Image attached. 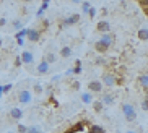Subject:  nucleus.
Segmentation results:
<instances>
[{
	"label": "nucleus",
	"instance_id": "35",
	"mask_svg": "<svg viewBox=\"0 0 148 133\" xmlns=\"http://www.w3.org/2000/svg\"><path fill=\"white\" fill-rule=\"evenodd\" d=\"M3 89H5V93H10V89H12V85H5Z\"/></svg>",
	"mask_w": 148,
	"mask_h": 133
},
{
	"label": "nucleus",
	"instance_id": "18",
	"mask_svg": "<svg viewBox=\"0 0 148 133\" xmlns=\"http://www.w3.org/2000/svg\"><path fill=\"white\" fill-rule=\"evenodd\" d=\"M70 55H72V47H70V46H64V47L60 49V57L69 59Z\"/></svg>",
	"mask_w": 148,
	"mask_h": 133
},
{
	"label": "nucleus",
	"instance_id": "34",
	"mask_svg": "<svg viewBox=\"0 0 148 133\" xmlns=\"http://www.w3.org/2000/svg\"><path fill=\"white\" fill-rule=\"evenodd\" d=\"M42 15H44V10H42V8H39L38 12H36V16H39V18H41Z\"/></svg>",
	"mask_w": 148,
	"mask_h": 133
},
{
	"label": "nucleus",
	"instance_id": "13",
	"mask_svg": "<svg viewBox=\"0 0 148 133\" xmlns=\"http://www.w3.org/2000/svg\"><path fill=\"white\" fill-rule=\"evenodd\" d=\"M83 130H85V123L83 122H77V123H73L67 130V133H78V132H83Z\"/></svg>",
	"mask_w": 148,
	"mask_h": 133
},
{
	"label": "nucleus",
	"instance_id": "22",
	"mask_svg": "<svg viewBox=\"0 0 148 133\" xmlns=\"http://www.w3.org/2000/svg\"><path fill=\"white\" fill-rule=\"evenodd\" d=\"M82 60H77L75 62V67H73V75H80L82 73Z\"/></svg>",
	"mask_w": 148,
	"mask_h": 133
},
{
	"label": "nucleus",
	"instance_id": "28",
	"mask_svg": "<svg viewBox=\"0 0 148 133\" xmlns=\"http://www.w3.org/2000/svg\"><path fill=\"white\" fill-rule=\"evenodd\" d=\"M142 110L148 112V99H147V98H145L143 101H142Z\"/></svg>",
	"mask_w": 148,
	"mask_h": 133
},
{
	"label": "nucleus",
	"instance_id": "36",
	"mask_svg": "<svg viewBox=\"0 0 148 133\" xmlns=\"http://www.w3.org/2000/svg\"><path fill=\"white\" fill-rule=\"evenodd\" d=\"M47 26H49V21H47V20H44V21H42V31L46 29V28H47Z\"/></svg>",
	"mask_w": 148,
	"mask_h": 133
},
{
	"label": "nucleus",
	"instance_id": "26",
	"mask_svg": "<svg viewBox=\"0 0 148 133\" xmlns=\"http://www.w3.org/2000/svg\"><path fill=\"white\" fill-rule=\"evenodd\" d=\"M28 33H29V29H25V28H23V29H20L15 36H16V39H18V38H25V36L28 38Z\"/></svg>",
	"mask_w": 148,
	"mask_h": 133
},
{
	"label": "nucleus",
	"instance_id": "31",
	"mask_svg": "<svg viewBox=\"0 0 148 133\" xmlns=\"http://www.w3.org/2000/svg\"><path fill=\"white\" fill-rule=\"evenodd\" d=\"M21 65H23L21 57H16V59H15V67H21Z\"/></svg>",
	"mask_w": 148,
	"mask_h": 133
},
{
	"label": "nucleus",
	"instance_id": "1",
	"mask_svg": "<svg viewBox=\"0 0 148 133\" xmlns=\"http://www.w3.org/2000/svg\"><path fill=\"white\" fill-rule=\"evenodd\" d=\"M122 114H124V117H125V120H129V122L137 120V112H135L134 106L129 104V102L122 104Z\"/></svg>",
	"mask_w": 148,
	"mask_h": 133
},
{
	"label": "nucleus",
	"instance_id": "42",
	"mask_svg": "<svg viewBox=\"0 0 148 133\" xmlns=\"http://www.w3.org/2000/svg\"><path fill=\"white\" fill-rule=\"evenodd\" d=\"M23 2H26V3H29V2H33V0H23Z\"/></svg>",
	"mask_w": 148,
	"mask_h": 133
},
{
	"label": "nucleus",
	"instance_id": "37",
	"mask_svg": "<svg viewBox=\"0 0 148 133\" xmlns=\"http://www.w3.org/2000/svg\"><path fill=\"white\" fill-rule=\"evenodd\" d=\"M3 25H7V20L5 18H0V26H3Z\"/></svg>",
	"mask_w": 148,
	"mask_h": 133
},
{
	"label": "nucleus",
	"instance_id": "10",
	"mask_svg": "<svg viewBox=\"0 0 148 133\" xmlns=\"http://www.w3.org/2000/svg\"><path fill=\"white\" fill-rule=\"evenodd\" d=\"M23 115H25V114H23V110L20 107H12V110H10V117H12L13 120H16V122L21 120Z\"/></svg>",
	"mask_w": 148,
	"mask_h": 133
},
{
	"label": "nucleus",
	"instance_id": "40",
	"mask_svg": "<svg viewBox=\"0 0 148 133\" xmlns=\"http://www.w3.org/2000/svg\"><path fill=\"white\" fill-rule=\"evenodd\" d=\"M143 91H145V98L148 99V88H143Z\"/></svg>",
	"mask_w": 148,
	"mask_h": 133
},
{
	"label": "nucleus",
	"instance_id": "12",
	"mask_svg": "<svg viewBox=\"0 0 148 133\" xmlns=\"http://www.w3.org/2000/svg\"><path fill=\"white\" fill-rule=\"evenodd\" d=\"M101 101H103V104H104V106H112L114 101H116V98H114L112 93H104V94H103V98H101Z\"/></svg>",
	"mask_w": 148,
	"mask_h": 133
},
{
	"label": "nucleus",
	"instance_id": "3",
	"mask_svg": "<svg viewBox=\"0 0 148 133\" xmlns=\"http://www.w3.org/2000/svg\"><path fill=\"white\" fill-rule=\"evenodd\" d=\"M103 88H104V85H103V81H99V80H93V81L88 83L90 93H103Z\"/></svg>",
	"mask_w": 148,
	"mask_h": 133
},
{
	"label": "nucleus",
	"instance_id": "9",
	"mask_svg": "<svg viewBox=\"0 0 148 133\" xmlns=\"http://www.w3.org/2000/svg\"><path fill=\"white\" fill-rule=\"evenodd\" d=\"M49 67H51V63H49L47 60H42L38 63V67H36V72L39 73V75H46V73L49 72Z\"/></svg>",
	"mask_w": 148,
	"mask_h": 133
},
{
	"label": "nucleus",
	"instance_id": "24",
	"mask_svg": "<svg viewBox=\"0 0 148 133\" xmlns=\"http://www.w3.org/2000/svg\"><path fill=\"white\" fill-rule=\"evenodd\" d=\"M28 133H42V130L38 125H31V127H28Z\"/></svg>",
	"mask_w": 148,
	"mask_h": 133
},
{
	"label": "nucleus",
	"instance_id": "6",
	"mask_svg": "<svg viewBox=\"0 0 148 133\" xmlns=\"http://www.w3.org/2000/svg\"><path fill=\"white\" fill-rule=\"evenodd\" d=\"M96 31H98V33H101V34L111 33V25H109V21H106V20L98 21V25H96Z\"/></svg>",
	"mask_w": 148,
	"mask_h": 133
},
{
	"label": "nucleus",
	"instance_id": "20",
	"mask_svg": "<svg viewBox=\"0 0 148 133\" xmlns=\"http://www.w3.org/2000/svg\"><path fill=\"white\" fill-rule=\"evenodd\" d=\"M101 41H104V42H108L109 46H112V42H114V34H111V33L101 34Z\"/></svg>",
	"mask_w": 148,
	"mask_h": 133
},
{
	"label": "nucleus",
	"instance_id": "32",
	"mask_svg": "<svg viewBox=\"0 0 148 133\" xmlns=\"http://www.w3.org/2000/svg\"><path fill=\"white\" fill-rule=\"evenodd\" d=\"M72 89H80V81H75L73 80V83H72Z\"/></svg>",
	"mask_w": 148,
	"mask_h": 133
},
{
	"label": "nucleus",
	"instance_id": "38",
	"mask_svg": "<svg viewBox=\"0 0 148 133\" xmlns=\"http://www.w3.org/2000/svg\"><path fill=\"white\" fill-rule=\"evenodd\" d=\"M72 3H83V0H70Z\"/></svg>",
	"mask_w": 148,
	"mask_h": 133
},
{
	"label": "nucleus",
	"instance_id": "29",
	"mask_svg": "<svg viewBox=\"0 0 148 133\" xmlns=\"http://www.w3.org/2000/svg\"><path fill=\"white\" fill-rule=\"evenodd\" d=\"M88 16L91 18V20L96 16V8H95V7H91V8H90V12H88Z\"/></svg>",
	"mask_w": 148,
	"mask_h": 133
},
{
	"label": "nucleus",
	"instance_id": "45",
	"mask_svg": "<svg viewBox=\"0 0 148 133\" xmlns=\"http://www.w3.org/2000/svg\"><path fill=\"white\" fill-rule=\"evenodd\" d=\"M10 133H12V132H10Z\"/></svg>",
	"mask_w": 148,
	"mask_h": 133
},
{
	"label": "nucleus",
	"instance_id": "8",
	"mask_svg": "<svg viewBox=\"0 0 148 133\" xmlns=\"http://www.w3.org/2000/svg\"><path fill=\"white\" fill-rule=\"evenodd\" d=\"M39 39H41V31L31 28L29 33H28V41H29V42H38Z\"/></svg>",
	"mask_w": 148,
	"mask_h": 133
},
{
	"label": "nucleus",
	"instance_id": "19",
	"mask_svg": "<svg viewBox=\"0 0 148 133\" xmlns=\"http://www.w3.org/2000/svg\"><path fill=\"white\" fill-rule=\"evenodd\" d=\"M138 85L142 88H148V73H143L138 76Z\"/></svg>",
	"mask_w": 148,
	"mask_h": 133
},
{
	"label": "nucleus",
	"instance_id": "7",
	"mask_svg": "<svg viewBox=\"0 0 148 133\" xmlns=\"http://www.w3.org/2000/svg\"><path fill=\"white\" fill-rule=\"evenodd\" d=\"M78 21H80V15H78V13H75V15L67 16L65 20L62 21V26H73V25H77Z\"/></svg>",
	"mask_w": 148,
	"mask_h": 133
},
{
	"label": "nucleus",
	"instance_id": "33",
	"mask_svg": "<svg viewBox=\"0 0 148 133\" xmlns=\"http://www.w3.org/2000/svg\"><path fill=\"white\" fill-rule=\"evenodd\" d=\"M16 44H18V46H23V44H25V39H23V38H18V39H16Z\"/></svg>",
	"mask_w": 148,
	"mask_h": 133
},
{
	"label": "nucleus",
	"instance_id": "30",
	"mask_svg": "<svg viewBox=\"0 0 148 133\" xmlns=\"http://www.w3.org/2000/svg\"><path fill=\"white\" fill-rule=\"evenodd\" d=\"M34 93H38V94L42 93V86H41L39 83H36V85H34Z\"/></svg>",
	"mask_w": 148,
	"mask_h": 133
},
{
	"label": "nucleus",
	"instance_id": "16",
	"mask_svg": "<svg viewBox=\"0 0 148 133\" xmlns=\"http://www.w3.org/2000/svg\"><path fill=\"white\" fill-rule=\"evenodd\" d=\"M103 109H104V104H103V101L101 99H98V101H93V110L95 112H103Z\"/></svg>",
	"mask_w": 148,
	"mask_h": 133
},
{
	"label": "nucleus",
	"instance_id": "17",
	"mask_svg": "<svg viewBox=\"0 0 148 133\" xmlns=\"http://www.w3.org/2000/svg\"><path fill=\"white\" fill-rule=\"evenodd\" d=\"M137 38H138L140 41H148V28H142V29H138Z\"/></svg>",
	"mask_w": 148,
	"mask_h": 133
},
{
	"label": "nucleus",
	"instance_id": "21",
	"mask_svg": "<svg viewBox=\"0 0 148 133\" xmlns=\"http://www.w3.org/2000/svg\"><path fill=\"white\" fill-rule=\"evenodd\" d=\"M12 26H13V29L18 33L20 29H23V21L21 20H13V21H12Z\"/></svg>",
	"mask_w": 148,
	"mask_h": 133
},
{
	"label": "nucleus",
	"instance_id": "14",
	"mask_svg": "<svg viewBox=\"0 0 148 133\" xmlns=\"http://www.w3.org/2000/svg\"><path fill=\"white\" fill-rule=\"evenodd\" d=\"M80 99H82L83 104H93V101H95V99H93V94L90 93V91L82 93V94H80Z\"/></svg>",
	"mask_w": 148,
	"mask_h": 133
},
{
	"label": "nucleus",
	"instance_id": "2",
	"mask_svg": "<svg viewBox=\"0 0 148 133\" xmlns=\"http://www.w3.org/2000/svg\"><path fill=\"white\" fill-rule=\"evenodd\" d=\"M116 80H117V75L116 73H111V72H106L104 75H103V85L104 86H109V88H112V86H116Z\"/></svg>",
	"mask_w": 148,
	"mask_h": 133
},
{
	"label": "nucleus",
	"instance_id": "27",
	"mask_svg": "<svg viewBox=\"0 0 148 133\" xmlns=\"http://www.w3.org/2000/svg\"><path fill=\"white\" fill-rule=\"evenodd\" d=\"M16 132L18 133H28V127H26V125H23V123H18Z\"/></svg>",
	"mask_w": 148,
	"mask_h": 133
},
{
	"label": "nucleus",
	"instance_id": "4",
	"mask_svg": "<svg viewBox=\"0 0 148 133\" xmlns=\"http://www.w3.org/2000/svg\"><path fill=\"white\" fill-rule=\"evenodd\" d=\"M109 49H111V46H109L108 42H104V41H101V39L95 42V50L98 52V54H101V55H104Z\"/></svg>",
	"mask_w": 148,
	"mask_h": 133
},
{
	"label": "nucleus",
	"instance_id": "11",
	"mask_svg": "<svg viewBox=\"0 0 148 133\" xmlns=\"http://www.w3.org/2000/svg\"><path fill=\"white\" fill-rule=\"evenodd\" d=\"M20 57H21V60H23V63H25V65H31L33 62H34V55H33L29 50H25Z\"/></svg>",
	"mask_w": 148,
	"mask_h": 133
},
{
	"label": "nucleus",
	"instance_id": "25",
	"mask_svg": "<svg viewBox=\"0 0 148 133\" xmlns=\"http://www.w3.org/2000/svg\"><path fill=\"white\" fill-rule=\"evenodd\" d=\"M44 60H47L49 63H54V62L57 60V57H56V54H52V52H49L47 55H46V59H44Z\"/></svg>",
	"mask_w": 148,
	"mask_h": 133
},
{
	"label": "nucleus",
	"instance_id": "44",
	"mask_svg": "<svg viewBox=\"0 0 148 133\" xmlns=\"http://www.w3.org/2000/svg\"><path fill=\"white\" fill-rule=\"evenodd\" d=\"M127 133H135V132H127Z\"/></svg>",
	"mask_w": 148,
	"mask_h": 133
},
{
	"label": "nucleus",
	"instance_id": "5",
	"mask_svg": "<svg viewBox=\"0 0 148 133\" xmlns=\"http://www.w3.org/2000/svg\"><path fill=\"white\" fill-rule=\"evenodd\" d=\"M31 99H33L31 91H28V89H21V91H20V94H18V101H20L21 104H29Z\"/></svg>",
	"mask_w": 148,
	"mask_h": 133
},
{
	"label": "nucleus",
	"instance_id": "39",
	"mask_svg": "<svg viewBox=\"0 0 148 133\" xmlns=\"http://www.w3.org/2000/svg\"><path fill=\"white\" fill-rule=\"evenodd\" d=\"M3 93H5V89H3V86L0 85V98H2V94H3Z\"/></svg>",
	"mask_w": 148,
	"mask_h": 133
},
{
	"label": "nucleus",
	"instance_id": "41",
	"mask_svg": "<svg viewBox=\"0 0 148 133\" xmlns=\"http://www.w3.org/2000/svg\"><path fill=\"white\" fill-rule=\"evenodd\" d=\"M42 3L44 5H49V3H51V0H42Z\"/></svg>",
	"mask_w": 148,
	"mask_h": 133
},
{
	"label": "nucleus",
	"instance_id": "15",
	"mask_svg": "<svg viewBox=\"0 0 148 133\" xmlns=\"http://www.w3.org/2000/svg\"><path fill=\"white\" fill-rule=\"evenodd\" d=\"M88 133H106L104 128L101 125H96V123H91L88 127Z\"/></svg>",
	"mask_w": 148,
	"mask_h": 133
},
{
	"label": "nucleus",
	"instance_id": "23",
	"mask_svg": "<svg viewBox=\"0 0 148 133\" xmlns=\"http://www.w3.org/2000/svg\"><path fill=\"white\" fill-rule=\"evenodd\" d=\"M93 5H91V2H83L82 3V12L85 13V15H88V12H90V8H91Z\"/></svg>",
	"mask_w": 148,
	"mask_h": 133
},
{
	"label": "nucleus",
	"instance_id": "43",
	"mask_svg": "<svg viewBox=\"0 0 148 133\" xmlns=\"http://www.w3.org/2000/svg\"><path fill=\"white\" fill-rule=\"evenodd\" d=\"M0 47H2V39H0Z\"/></svg>",
	"mask_w": 148,
	"mask_h": 133
}]
</instances>
